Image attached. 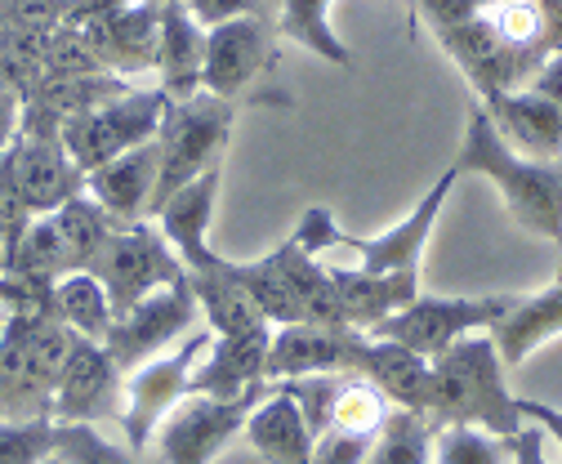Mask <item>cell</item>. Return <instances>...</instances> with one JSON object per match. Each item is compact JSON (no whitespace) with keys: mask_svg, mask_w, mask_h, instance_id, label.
<instances>
[{"mask_svg":"<svg viewBox=\"0 0 562 464\" xmlns=\"http://www.w3.org/2000/svg\"><path fill=\"white\" fill-rule=\"evenodd\" d=\"M505 371L509 366H505L496 340H491V330L451 344L442 358L429 362L425 420L434 429L464 425V429H482L496 438H518L527 425L518 411V397L509 393Z\"/></svg>","mask_w":562,"mask_h":464,"instance_id":"obj_1","label":"cell"},{"mask_svg":"<svg viewBox=\"0 0 562 464\" xmlns=\"http://www.w3.org/2000/svg\"><path fill=\"white\" fill-rule=\"evenodd\" d=\"M460 174H482L496 183L505 211L536 237L553 241L562 254V157L558 161H531L522 152H514L491 116L482 112V103L469 107V125H464V144L451 161Z\"/></svg>","mask_w":562,"mask_h":464,"instance_id":"obj_2","label":"cell"},{"mask_svg":"<svg viewBox=\"0 0 562 464\" xmlns=\"http://www.w3.org/2000/svg\"><path fill=\"white\" fill-rule=\"evenodd\" d=\"M456 179H460V170L451 166V170L429 188V196H419V206H415L402 224H393V228H384V233H375V237L344 233L326 206H308V211L300 215L291 241H295L300 250H308L313 259H322L326 250H348V254L358 259L362 273H419V254H425V246H429V233L438 228V215H442V206H447Z\"/></svg>","mask_w":562,"mask_h":464,"instance_id":"obj_3","label":"cell"},{"mask_svg":"<svg viewBox=\"0 0 562 464\" xmlns=\"http://www.w3.org/2000/svg\"><path fill=\"white\" fill-rule=\"evenodd\" d=\"M228 269L250 291V299L259 304L268 326H295V321L344 326L330 269L322 259H313L308 250H300L291 237L281 241L277 250H268L263 259H255V263L228 259Z\"/></svg>","mask_w":562,"mask_h":464,"instance_id":"obj_4","label":"cell"},{"mask_svg":"<svg viewBox=\"0 0 562 464\" xmlns=\"http://www.w3.org/2000/svg\"><path fill=\"white\" fill-rule=\"evenodd\" d=\"M237 103L215 99V94H192V99H170L161 129H157V196L153 215L166 206V196H175L183 183L196 174L224 166L228 139H233ZM148 215V219H153Z\"/></svg>","mask_w":562,"mask_h":464,"instance_id":"obj_5","label":"cell"},{"mask_svg":"<svg viewBox=\"0 0 562 464\" xmlns=\"http://www.w3.org/2000/svg\"><path fill=\"white\" fill-rule=\"evenodd\" d=\"M277 27L272 19H233L205 32V68L201 90L228 103H286L268 77L277 68ZM291 107V103H286Z\"/></svg>","mask_w":562,"mask_h":464,"instance_id":"obj_6","label":"cell"},{"mask_svg":"<svg viewBox=\"0 0 562 464\" xmlns=\"http://www.w3.org/2000/svg\"><path fill=\"white\" fill-rule=\"evenodd\" d=\"M509 308H514V295H425L419 291L406 308L384 317L371 336L375 340H393V344L419 353L425 362H434L451 344L491 330Z\"/></svg>","mask_w":562,"mask_h":464,"instance_id":"obj_7","label":"cell"},{"mask_svg":"<svg viewBox=\"0 0 562 464\" xmlns=\"http://www.w3.org/2000/svg\"><path fill=\"white\" fill-rule=\"evenodd\" d=\"M72 340L58 317L27 336H0V420H49Z\"/></svg>","mask_w":562,"mask_h":464,"instance_id":"obj_8","label":"cell"},{"mask_svg":"<svg viewBox=\"0 0 562 464\" xmlns=\"http://www.w3.org/2000/svg\"><path fill=\"white\" fill-rule=\"evenodd\" d=\"M86 273H94L112 299V313L134 308L144 295L161 291V286H183L188 269L183 259L170 250V241L161 237V228L153 219H138V224H121L103 250L94 254V263Z\"/></svg>","mask_w":562,"mask_h":464,"instance_id":"obj_9","label":"cell"},{"mask_svg":"<svg viewBox=\"0 0 562 464\" xmlns=\"http://www.w3.org/2000/svg\"><path fill=\"white\" fill-rule=\"evenodd\" d=\"M166 103L170 99L161 90H130V94H121V99H112L86 116L67 121L63 148L77 161L81 174H90L138 144H153L157 129H161V116H166Z\"/></svg>","mask_w":562,"mask_h":464,"instance_id":"obj_10","label":"cell"},{"mask_svg":"<svg viewBox=\"0 0 562 464\" xmlns=\"http://www.w3.org/2000/svg\"><path fill=\"white\" fill-rule=\"evenodd\" d=\"M210 336L205 330H188L183 344H175L170 353L134 366L125 375V411H121V429H125V446L130 451H144L157 433V425L175 411L179 397H188V384H192V371L205 353Z\"/></svg>","mask_w":562,"mask_h":464,"instance_id":"obj_11","label":"cell"},{"mask_svg":"<svg viewBox=\"0 0 562 464\" xmlns=\"http://www.w3.org/2000/svg\"><path fill=\"white\" fill-rule=\"evenodd\" d=\"M259 397H263V388L228 397V403L224 397H201V393L179 397L175 411L153 433L161 464H210L233 438H241Z\"/></svg>","mask_w":562,"mask_h":464,"instance_id":"obj_12","label":"cell"},{"mask_svg":"<svg viewBox=\"0 0 562 464\" xmlns=\"http://www.w3.org/2000/svg\"><path fill=\"white\" fill-rule=\"evenodd\" d=\"M196 299L183 286H161L153 295H144L134 308L116 313L112 326H108V336H103V349L108 358L130 375L134 366H144L161 353H170L179 344V336H188L192 321H196Z\"/></svg>","mask_w":562,"mask_h":464,"instance_id":"obj_13","label":"cell"},{"mask_svg":"<svg viewBox=\"0 0 562 464\" xmlns=\"http://www.w3.org/2000/svg\"><path fill=\"white\" fill-rule=\"evenodd\" d=\"M0 179L19 192V202L32 215H54L63 202L86 192V174L67 157L63 135H41V129H23V125L19 139L0 152Z\"/></svg>","mask_w":562,"mask_h":464,"instance_id":"obj_14","label":"cell"},{"mask_svg":"<svg viewBox=\"0 0 562 464\" xmlns=\"http://www.w3.org/2000/svg\"><path fill=\"white\" fill-rule=\"evenodd\" d=\"M362 344L367 336L353 326H326V321L272 326L268 384L300 380V375H358Z\"/></svg>","mask_w":562,"mask_h":464,"instance_id":"obj_15","label":"cell"},{"mask_svg":"<svg viewBox=\"0 0 562 464\" xmlns=\"http://www.w3.org/2000/svg\"><path fill=\"white\" fill-rule=\"evenodd\" d=\"M125 411V371L108 358L99 340H72V353L63 362L54 388V425H94L103 416Z\"/></svg>","mask_w":562,"mask_h":464,"instance_id":"obj_16","label":"cell"},{"mask_svg":"<svg viewBox=\"0 0 562 464\" xmlns=\"http://www.w3.org/2000/svg\"><path fill=\"white\" fill-rule=\"evenodd\" d=\"M94 49L99 68L112 77H144L157 72V41H161V5L157 0H121L108 14H94L77 27Z\"/></svg>","mask_w":562,"mask_h":464,"instance_id":"obj_17","label":"cell"},{"mask_svg":"<svg viewBox=\"0 0 562 464\" xmlns=\"http://www.w3.org/2000/svg\"><path fill=\"white\" fill-rule=\"evenodd\" d=\"M438 45L451 54V63L464 72V81L482 94H496V90H527L536 68L544 58H531V54H518L509 49L496 32L486 27L482 14L464 19V23H447V27H434Z\"/></svg>","mask_w":562,"mask_h":464,"instance_id":"obj_18","label":"cell"},{"mask_svg":"<svg viewBox=\"0 0 562 464\" xmlns=\"http://www.w3.org/2000/svg\"><path fill=\"white\" fill-rule=\"evenodd\" d=\"M482 112L496 125V135L531 157V161H558L562 157V107L549 103L536 90H496L477 99Z\"/></svg>","mask_w":562,"mask_h":464,"instance_id":"obj_19","label":"cell"},{"mask_svg":"<svg viewBox=\"0 0 562 464\" xmlns=\"http://www.w3.org/2000/svg\"><path fill=\"white\" fill-rule=\"evenodd\" d=\"M268 344H272V326H250V330H233V336L215 340V353L205 362H196L188 393L201 397H241L268 384Z\"/></svg>","mask_w":562,"mask_h":464,"instance_id":"obj_20","label":"cell"},{"mask_svg":"<svg viewBox=\"0 0 562 464\" xmlns=\"http://www.w3.org/2000/svg\"><path fill=\"white\" fill-rule=\"evenodd\" d=\"M86 192L108 211L112 224H138L153 215L157 196V139L121 152L116 161L86 174Z\"/></svg>","mask_w":562,"mask_h":464,"instance_id":"obj_21","label":"cell"},{"mask_svg":"<svg viewBox=\"0 0 562 464\" xmlns=\"http://www.w3.org/2000/svg\"><path fill=\"white\" fill-rule=\"evenodd\" d=\"M241 438L250 442V451L263 464H313V446H317V438L286 384H277L272 393L259 397Z\"/></svg>","mask_w":562,"mask_h":464,"instance_id":"obj_22","label":"cell"},{"mask_svg":"<svg viewBox=\"0 0 562 464\" xmlns=\"http://www.w3.org/2000/svg\"><path fill=\"white\" fill-rule=\"evenodd\" d=\"M220 179H224V166L196 174V179L183 183L175 196H166V206L153 215V224L161 228V237L170 241V250L183 259V269H196V263H201L210 250H215V246H210V224H215Z\"/></svg>","mask_w":562,"mask_h":464,"instance_id":"obj_23","label":"cell"},{"mask_svg":"<svg viewBox=\"0 0 562 464\" xmlns=\"http://www.w3.org/2000/svg\"><path fill=\"white\" fill-rule=\"evenodd\" d=\"M330 282H335L344 326L362 330V336H371L384 317H393L397 308H406L419 295V273H362V269L335 263Z\"/></svg>","mask_w":562,"mask_h":464,"instance_id":"obj_24","label":"cell"},{"mask_svg":"<svg viewBox=\"0 0 562 464\" xmlns=\"http://www.w3.org/2000/svg\"><path fill=\"white\" fill-rule=\"evenodd\" d=\"M201 68H205V27L183 10V0L161 5V41H157V77L166 99H192L201 94Z\"/></svg>","mask_w":562,"mask_h":464,"instance_id":"obj_25","label":"cell"},{"mask_svg":"<svg viewBox=\"0 0 562 464\" xmlns=\"http://www.w3.org/2000/svg\"><path fill=\"white\" fill-rule=\"evenodd\" d=\"M553 336H562V278L540 295H514V308L491 326V340H496L505 366L527 362Z\"/></svg>","mask_w":562,"mask_h":464,"instance_id":"obj_26","label":"cell"},{"mask_svg":"<svg viewBox=\"0 0 562 464\" xmlns=\"http://www.w3.org/2000/svg\"><path fill=\"white\" fill-rule=\"evenodd\" d=\"M358 375L371 380L384 397H389V407H402V411H419L425 416L429 407V362L393 344V340H375L367 336L362 344V362H358Z\"/></svg>","mask_w":562,"mask_h":464,"instance_id":"obj_27","label":"cell"},{"mask_svg":"<svg viewBox=\"0 0 562 464\" xmlns=\"http://www.w3.org/2000/svg\"><path fill=\"white\" fill-rule=\"evenodd\" d=\"M330 5L335 0H272V27L277 41L304 45L308 54L335 63V68H353V49L339 41L330 27Z\"/></svg>","mask_w":562,"mask_h":464,"instance_id":"obj_28","label":"cell"},{"mask_svg":"<svg viewBox=\"0 0 562 464\" xmlns=\"http://www.w3.org/2000/svg\"><path fill=\"white\" fill-rule=\"evenodd\" d=\"M54 317L72 330V336L103 344V336H108V326H112L116 313H112V299H108L103 282L94 273L77 269V273H67V278L54 282Z\"/></svg>","mask_w":562,"mask_h":464,"instance_id":"obj_29","label":"cell"},{"mask_svg":"<svg viewBox=\"0 0 562 464\" xmlns=\"http://www.w3.org/2000/svg\"><path fill=\"white\" fill-rule=\"evenodd\" d=\"M5 273L41 282V286H54L58 278L72 273V259H67V246H63V233H58L54 215H36L27 224V233L5 254Z\"/></svg>","mask_w":562,"mask_h":464,"instance_id":"obj_30","label":"cell"},{"mask_svg":"<svg viewBox=\"0 0 562 464\" xmlns=\"http://www.w3.org/2000/svg\"><path fill=\"white\" fill-rule=\"evenodd\" d=\"M54 224H58V233H63L67 259H72V273H77V269H90L94 254L103 250V241L121 228V224L108 219V211L94 202L90 192H77L72 202H63V206L54 211Z\"/></svg>","mask_w":562,"mask_h":464,"instance_id":"obj_31","label":"cell"},{"mask_svg":"<svg viewBox=\"0 0 562 464\" xmlns=\"http://www.w3.org/2000/svg\"><path fill=\"white\" fill-rule=\"evenodd\" d=\"M429 460H434V425L419 411L397 407L384 416L362 464H429Z\"/></svg>","mask_w":562,"mask_h":464,"instance_id":"obj_32","label":"cell"},{"mask_svg":"<svg viewBox=\"0 0 562 464\" xmlns=\"http://www.w3.org/2000/svg\"><path fill=\"white\" fill-rule=\"evenodd\" d=\"M486 19V27L496 32L509 49L531 54V58H549L544 54V14L540 0H491V5L477 10Z\"/></svg>","mask_w":562,"mask_h":464,"instance_id":"obj_33","label":"cell"},{"mask_svg":"<svg viewBox=\"0 0 562 464\" xmlns=\"http://www.w3.org/2000/svg\"><path fill=\"white\" fill-rule=\"evenodd\" d=\"M384 416H389V397H384L371 380H362V375H344V380H339L335 411H330V429L375 438L380 425H384Z\"/></svg>","mask_w":562,"mask_h":464,"instance_id":"obj_34","label":"cell"},{"mask_svg":"<svg viewBox=\"0 0 562 464\" xmlns=\"http://www.w3.org/2000/svg\"><path fill=\"white\" fill-rule=\"evenodd\" d=\"M514 438H496L482 429H434V464H514Z\"/></svg>","mask_w":562,"mask_h":464,"instance_id":"obj_35","label":"cell"},{"mask_svg":"<svg viewBox=\"0 0 562 464\" xmlns=\"http://www.w3.org/2000/svg\"><path fill=\"white\" fill-rule=\"evenodd\" d=\"M54 451L67 464H138V451L112 446L94 425H54Z\"/></svg>","mask_w":562,"mask_h":464,"instance_id":"obj_36","label":"cell"},{"mask_svg":"<svg viewBox=\"0 0 562 464\" xmlns=\"http://www.w3.org/2000/svg\"><path fill=\"white\" fill-rule=\"evenodd\" d=\"M54 455V420H0V464H41Z\"/></svg>","mask_w":562,"mask_h":464,"instance_id":"obj_37","label":"cell"},{"mask_svg":"<svg viewBox=\"0 0 562 464\" xmlns=\"http://www.w3.org/2000/svg\"><path fill=\"white\" fill-rule=\"evenodd\" d=\"M183 10L210 32L233 19H272V0H183Z\"/></svg>","mask_w":562,"mask_h":464,"instance_id":"obj_38","label":"cell"},{"mask_svg":"<svg viewBox=\"0 0 562 464\" xmlns=\"http://www.w3.org/2000/svg\"><path fill=\"white\" fill-rule=\"evenodd\" d=\"M419 14H425L429 27H447V23H464L477 14L473 0H415Z\"/></svg>","mask_w":562,"mask_h":464,"instance_id":"obj_39","label":"cell"},{"mask_svg":"<svg viewBox=\"0 0 562 464\" xmlns=\"http://www.w3.org/2000/svg\"><path fill=\"white\" fill-rule=\"evenodd\" d=\"M19 125H23V94L0 86V152L19 139Z\"/></svg>","mask_w":562,"mask_h":464,"instance_id":"obj_40","label":"cell"},{"mask_svg":"<svg viewBox=\"0 0 562 464\" xmlns=\"http://www.w3.org/2000/svg\"><path fill=\"white\" fill-rule=\"evenodd\" d=\"M518 411H522V425H536L540 433H549L558 446H562V411L549 407V403H527V397H518Z\"/></svg>","mask_w":562,"mask_h":464,"instance_id":"obj_41","label":"cell"},{"mask_svg":"<svg viewBox=\"0 0 562 464\" xmlns=\"http://www.w3.org/2000/svg\"><path fill=\"white\" fill-rule=\"evenodd\" d=\"M527 90H536V94H544L549 103H558V107H562V54H549V58L540 63Z\"/></svg>","mask_w":562,"mask_h":464,"instance_id":"obj_42","label":"cell"},{"mask_svg":"<svg viewBox=\"0 0 562 464\" xmlns=\"http://www.w3.org/2000/svg\"><path fill=\"white\" fill-rule=\"evenodd\" d=\"M544 14V54H562V0H540Z\"/></svg>","mask_w":562,"mask_h":464,"instance_id":"obj_43","label":"cell"},{"mask_svg":"<svg viewBox=\"0 0 562 464\" xmlns=\"http://www.w3.org/2000/svg\"><path fill=\"white\" fill-rule=\"evenodd\" d=\"M514 451H518V464H549L544 451H540V429L527 425L518 438H514Z\"/></svg>","mask_w":562,"mask_h":464,"instance_id":"obj_44","label":"cell"},{"mask_svg":"<svg viewBox=\"0 0 562 464\" xmlns=\"http://www.w3.org/2000/svg\"><path fill=\"white\" fill-rule=\"evenodd\" d=\"M41 464H67V460H63V455H58V451H54V455H45V460H41Z\"/></svg>","mask_w":562,"mask_h":464,"instance_id":"obj_45","label":"cell"},{"mask_svg":"<svg viewBox=\"0 0 562 464\" xmlns=\"http://www.w3.org/2000/svg\"><path fill=\"white\" fill-rule=\"evenodd\" d=\"M0 273H5V241H0Z\"/></svg>","mask_w":562,"mask_h":464,"instance_id":"obj_46","label":"cell"},{"mask_svg":"<svg viewBox=\"0 0 562 464\" xmlns=\"http://www.w3.org/2000/svg\"><path fill=\"white\" fill-rule=\"evenodd\" d=\"M473 5H477V10H482V5H491V0H473Z\"/></svg>","mask_w":562,"mask_h":464,"instance_id":"obj_47","label":"cell"},{"mask_svg":"<svg viewBox=\"0 0 562 464\" xmlns=\"http://www.w3.org/2000/svg\"><path fill=\"white\" fill-rule=\"evenodd\" d=\"M157 5H166V0H157Z\"/></svg>","mask_w":562,"mask_h":464,"instance_id":"obj_48","label":"cell"},{"mask_svg":"<svg viewBox=\"0 0 562 464\" xmlns=\"http://www.w3.org/2000/svg\"><path fill=\"white\" fill-rule=\"evenodd\" d=\"M514 464H518V460H514Z\"/></svg>","mask_w":562,"mask_h":464,"instance_id":"obj_49","label":"cell"}]
</instances>
